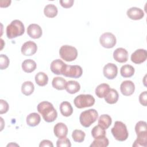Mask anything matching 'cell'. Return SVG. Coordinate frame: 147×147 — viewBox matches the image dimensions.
I'll return each mask as SVG.
<instances>
[{
	"mask_svg": "<svg viewBox=\"0 0 147 147\" xmlns=\"http://www.w3.org/2000/svg\"><path fill=\"white\" fill-rule=\"evenodd\" d=\"M37 109L38 112L42 115L43 119L47 122H53L57 117L56 110L53 105L48 101L40 102L37 105Z\"/></svg>",
	"mask_w": 147,
	"mask_h": 147,
	"instance_id": "cell-1",
	"label": "cell"
},
{
	"mask_svg": "<svg viewBox=\"0 0 147 147\" xmlns=\"http://www.w3.org/2000/svg\"><path fill=\"white\" fill-rule=\"evenodd\" d=\"M6 32L7 38L12 39L22 35L25 32V27L21 21L15 20L7 25Z\"/></svg>",
	"mask_w": 147,
	"mask_h": 147,
	"instance_id": "cell-2",
	"label": "cell"
},
{
	"mask_svg": "<svg viewBox=\"0 0 147 147\" xmlns=\"http://www.w3.org/2000/svg\"><path fill=\"white\" fill-rule=\"evenodd\" d=\"M111 131L115 139L119 141H125L129 136L126 126L121 121H115Z\"/></svg>",
	"mask_w": 147,
	"mask_h": 147,
	"instance_id": "cell-3",
	"label": "cell"
},
{
	"mask_svg": "<svg viewBox=\"0 0 147 147\" xmlns=\"http://www.w3.org/2000/svg\"><path fill=\"white\" fill-rule=\"evenodd\" d=\"M98 117V113L97 111L94 109H91L81 113L79 121L83 126L88 127L96 121Z\"/></svg>",
	"mask_w": 147,
	"mask_h": 147,
	"instance_id": "cell-4",
	"label": "cell"
},
{
	"mask_svg": "<svg viewBox=\"0 0 147 147\" xmlns=\"http://www.w3.org/2000/svg\"><path fill=\"white\" fill-rule=\"evenodd\" d=\"M61 58L66 61H72L78 56V51L76 48L68 45H63L59 50Z\"/></svg>",
	"mask_w": 147,
	"mask_h": 147,
	"instance_id": "cell-5",
	"label": "cell"
},
{
	"mask_svg": "<svg viewBox=\"0 0 147 147\" xmlns=\"http://www.w3.org/2000/svg\"><path fill=\"white\" fill-rule=\"evenodd\" d=\"M95 101V98L90 94H80L74 99V102L77 108L82 109L93 106Z\"/></svg>",
	"mask_w": 147,
	"mask_h": 147,
	"instance_id": "cell-6",
	"label": "cell"
},
{
	"mask_svg": "<svg viewBox=\"0 0 147 147\" xmlns=\"http://www.w3.org/2000/svg\"><path fill=\"white\" fill-rule=\"evenodd\" d=\"M100 45L106 48H113L117 42L115 36L111 33L106 32L103 33L99 38Z\"/></svg>",
	"mask_w": 147,
	"mask_h": 147,
	"instance_id": "cell-7",
	"label": "cell"
},
{
	"mask_svg": "<svg viewBox=\"0 0 147 147\" xmlns=\"http://www.w3.org/2000/svg\"><path fill=\"white\" fill-rule=\"evenodd\" d=\"M83 74V69L80 65H66L63 73V75L68 78H79Z\"/></svg>",
	"mask_w": 147,
	"mask_h": 147,
	"instance_id": "cell-8",
	"label": "cell"
},
{
	"mask_svg": "<svg viewBox=\"0 0 147 147\" xmlns=\"http://www.w3.org/2000/svg\"><path fill=\"white\" fill-rule=\"evenodd\" d=\"M103 73L107 79H114L118 74L117 66L114 63H109L104 66Z\"/></svg>",
	"mask_w": 147,
	"mask_h": 147,
	"instance_id": "cell-9",
	"label": "cell"
},
{
	"mask_svg": "<svg viewBox=\"0 0 147 147\" xmlns=\"http://www.w3.org/2000/svg\"><path fill=\"white\" fill-rule=\"evenodd\" d=\"M37 44L32 41H28L24 43L21 49L22 54L28 56H30L35 54L37 52Z\"/></svg>",
	"mask_w": 147,
	"mask_h": 147,
	"instance_id": "cell-10",
	"label": "cell"
},
{
	"mask_svg": "<svg viewBox=\"0 0 147 147\" xmlns=\"http://www.w3.org/2000/svg\"><path fill=\"white\" fill-rule=\"evenodd\" d=\"M147 58V52L144 49H138L135 51L131 55V60L135 64H141L144 62Z\"/></svg>",
	"mask_w": 147,
	"mask_h": 147,
	"instance_id": "cell-11",
	"label": "cell"
},
{
	"mask_svg": "<svg viewBox=\"0 0 147 147\" xmlns=\"http://www.w3.org/2000/svg\"><path fill=\"white\" fill-rule=\"evenodd\" d=\"M121 93L125 96L131 95L135 90V85L131 80H125L120 86Z\"/></svg>",
	"mask_w": 147,
	"mask_h": 147,
	"instance_id": "cell-12",
	"label": "cell"
},
{
	"mask_svg": "<svg viewBox=\"0 0 147 147\" xmlns=\"http://www.w3.org/2000/svg\"><path fill=\"white\" fill-rule=\"evenodd\" d=\"M66 65L67 64L64 63L61 60L56 59L52 61L50 65V68L51 71L54 74L63 75Z\"/></svg>",
	"mask_w": 147,
	"mask_h": 147,
	"instance_id": "cell-13",
	"label": "cell"
},
{
	"mask_svg": "<svg viewBox=\"0 0 147 147\" xmlns=\"http://www.w3.org/2000/svg\"><path fill=\"white\" fill-rule=\"evenodd\" d=\"M27 33L31 38L37 39L41 37L42 31L40 26L36 24H32L27 28Z\"/></svg>",
	"mask_w": 147,
	"mask_h": 147,
	"instance_id": "cell-14",
	"label": "cell"
},
{
	"mask_svg": "<svg viewBox=\"0 0 147 147\" xmlns=\"http://www.w3.org/2000/svg\"><path fill=\"white\" fill-rule=\"evenodd\" d=\"M113 57L119 63H125L128 60V52L125 48H118L113 52Z\"/></svg>",
	"mask_w": 147,
	"mask_h": 147,
	"instance_id": "cell-15",
	"label": "cell"
},
{
	"mask_svg": "<svg viewBox=\"0 0 147 147\" xmlns=\"http://www.w3.org/2000/svg\"><path fill=\"white\" fill-rule=\"evenodd\" d=\"M135 131L138 138L147 139L146 122L143 121L138 122L135 126Z\"/></svg>",
	"mask_w": 147,
	"mask_h": 147,
	"instance_id": "cell-16",
	"label": "cell"
},
{
	"mask_svg": "<svg viewBox=\"0 0 147 147\" xmlns=\"http://www.w3.org/2000/svg\"><path fill=\"white\" fill-rule=\"evenodd\" d=\"M127 17L133 20H139L142 19L144 16V13L142 9L137 7L129 8L126 12Z\"/></svg>",
	"mask_w": 147,
	"mask_h": 147,
	"instance_id": "cell-17",
	"label": "cell"
},
{
	"mask_svg": "<svg viewBox=\"0 0 147 147\" xmlns=\"http://www.w3.org/2000/svg\"><path fill=\"white\" fill-rule=\"evenodd\" d=\"M53 132L55 136L58 138L65 137L68 133V127L64 123L59 122L55 125Z\"/></svg>",
	"mask_w": 147,
	"mask_h": 147,
	"instance_id": "cell-18",
	"label": "cell"
},
{
	"mask_svg": "<svg viewBox=\"0 0 147 147\" xmlns=\"http://www.w3.org/2000/svg\"><path fill=\"white\" fill-rule=\"evenodd\" d=\"M110 90V88L108 84L102 83L96 87L95 94L99 98H105L109 93Z\"/></svg>",
	"mask_w": 147,
	"mask_h": 147,
	"instance_id": "cell-19",
	"label": "cell"
},
{
	"mask_svg": "<svg viewBox=\"0 0 147 147\" xmlns=\"http://www.w3.org/2000/svg\"><path fill=\"white\" fill-rule=\"evenodd\" d=\"M26 121L28 125L31 127H34L40 123L41 117L38 114L36 113H32L26 117Z\"/></svg>",
	"mask_w": 147,
	"mask_h": 147,
	"instance_id": "cell-20",
	"label": "cell"
},
{
	"mask_svg": "<svg viewBox=\"0 0 147 147\" xmlns=\"http://www.w3.org/2000/svg\"><path fill=\"white\" fill-rule=\"evenodd\" d=\"M37 67L36 62L32 59H26L22 63V68L26 73L33 72Z\"/></svg>",
	"mask_w": 147,
	"mask_h": 147,
	"instance_id": "cell-21",
	"label": "cell"
},
{
	"mask_svg": "<svg viewBox=\"0 0 147 147\" xmlns=\"http://www.w3.org/2000/svg\"><path fill=\"white\" fill-rule=\"evenodd\" d=\"M60 111L64 117H69L73 113V108L71 103L67 101H64L60 105Z\"/></svg>",
	"mask_w": 147,
	"mask_h": 147,
	"instance_id": "cell-22",
	"label": "cell"
},
{
	"mask_svg": "<svg viewBox=\"0 0 147 147\" xmlns=\"http://www.w3.org/2000/svg\"><path fill=\"white\" fill-rule=\"evenodd\" d=\"M67 92L71 94H74L78 92L80 89V84L75 80H69L67 82L65 88Z\"/></svg>",
	"mask_w": 147,
	"mask_h": 147,
	"instance_id": "cell-23",
	"label": "cell"
},
{
	"mask_svg": "<svg viewBox=\"0 0 147 147\" xmlns=\"http://www.w3.org/2000/svg\"><path fill=\"white\" fill-rule=\"evenodd\" d=\"M119 98V94L117 91L114 88H110L107 95L105 97V101L109 104L115 103Z\"/></svg>",
	"mask_w": 147,
	"mask_h": 147,
	"instance_id": "cell-24",
	"label": "cell"
},
{
	"mask_svg": "<svg viewBox=\"0 0 147 147\" xmlns=\"http://www.w3.org/2000/svg\"><path fill=\"white\" fill-rule=\"evenodd\" d=\"M58 10L57 7L53 4H48L44 9L45 16L48 18H53L57 14Z\"/></svg>",
	"mask_w": 147,
	"mask_h": 147,
	"instance_id": "cell-25",
	"label": "cell"
},
{
	"mask_svg": "<svg viewBox=\"0 0 147 147\" xmlns=\"http://www.w3.org/2000/svg\"><path fill=\"white\" fill-rule=\"evenodd\" d=\"M112 119L111 117L108 114H102L98 119V125L105 129H107L111 125Z\"/></svg>",
	"mask_w": 147,
	"mask_h": 147,
	"instance_id": "cell-26",
	"label": "cell"
},
{
	"mask_svg": "<svg viewBox=\"0 0 147 147\" xmlns=\"http://www.w3.org/2000/svg\"><path fill=\"white\" fill-rule=\"evenodd\" d=\"M135 72L134 67L129 64H125L122 65L120 69V73L123 78H130L131 77Z\"/></svg>",
	"mask_w": 147,
	"mask_h": 147,
	"instance_id": "cell-27",
	"label": "cell"
},
{
	"mask_svg": "<svg viewBox=\"0 0 147 147\" xmlns=\"http://www.w3.org/2000/svg\"><path fill=\"white\" fill-rule=\"evenodd\" d=\"M52 84L53 88L58 90H63L65 88L67 82L61 77H55L52 80Z\"/></svg>",
	"mask_w": 147,
	"mask_h": 147,
	"instance_id": "cell-28",
	"label": "cell"
},
{
	"mask_svg": "<svg viewBox=\"0 0 147 147\" xmlns=\"http://www.w3.org/2000/svg\"><path fill=\"white\" fill-rule=\"evenodd\" d=\"M34 90V86L30 81L24 82L21 86V92L26 96L31 95Z\"/></svg>",
	"mask_w": 147,
	"mask_h": 147,
	"instance_id": "cell-29",
	"label": "cell"
},
{
	"mask_svg": "<svg viewBox=\"0 0 147 147\" xmlns=\"http://www.w3.org/2000/svg\"><path fill=\"white\" fill-rule=\"evenodd\" d=\"M35 82L39 86H44L48 82V75L43 72H39L35 76Z\"/></svg>",
	"mask_w": 147,
	"mask_h": 147,
	"instance_id": "cell-30",
	"label": "cell"
},
{
	"mask_svg": "<svg viewBox=\"0 0 147 147\" xmlns=\"http://www.w3.org/2000/svg\"><path fill=\"white\" fill-rule=\"evenodd\" d=\"M91 135L94 139L103 138L106 137L105 129L99 125L94 126L91 130Z\"/></svg>",
	"mask_w": 147,
	"mask_h": 147,
	"instance_id": "cell-31",
	"label": "cell"
},
{
	"mask_svg": "<svg viewBox=\"0 0 147 147\" xmlns=\"http://www.w3.org/2000/svg\"><path fill=\"white\" fill-rule=\"evenodd\" d=\"M86 134L81 130H74L72 133V137L74 141L80 143L82 142L85 138Z\"/></svg>",
	"mask_w": 147,
	"mask_h": 147,
	"instance_id": "cell-32",
	"label": "cell"
},
{
	"mask_svg": "<svg viewBox=\"0 0 147 147\" xmlns=\"http://www.w3.org/2000/svg\"><path fill=\"white\" fill-rule=\"evenodd\" d=\"M109 141L106 137L95 139L92 144L90 145V147H106L109 145Z\"/></svg>",
	"mask_w": 147,
	"mask_h": 147,
	"instance_id": "cell-33",
	"label": "cell"
},
{
	"mask_svg": "<svg viewBox=\"0 0 147 147\" xmlns=\"http://www.w3.org/2000/svg\"><path fill=\"white\" fill-rule=\"evenodd\" d=\"M56 146L57 147H70L71 144L69 140L66 137L63 138H59L56 142Z\"/></svg>",
	"mask_w": 147,
	"mask_h": 147,
	"instance_id": "cell-34",
	"label": "cell"
},
{
	"mask_svg": "<svg viewBox=\"0 0 147 147\" xmlns=\"http://www.w3.org/2000/svg\"><path fill=\"white\" fill-rule=\"evenodd\" d=\"M9 59L8 57L5 55L1 54L0 55V68L1 69H6L9 65Z\"/></svg>",
	"mask_w": 147,
	"mask_h": 147,
	"instance_id": "cell-35",
	"label": "cell"
},
{
	"mask_svg": "<svg viewBox=\"0 0 147 147\" xmlns=\"http://www.w3.org/2000/svg\"><path fill=\"white\" fill-rule=\"evenodd\" d=\"M9 104L8 103L3 99H0V114H2L6 113L9 110Z\"/></svg>",
	"mask_w": 147,
	"mask_h": 147,
	"instance_id": "cell-36",
	"label": "cell"
},
{
	"mask_svg": "<svg viewBox=\"0 0 147 147\" xmlns=\"http://www.w3.org/2000/svg\"><path fill=\"white\" fill-rule=\"evenodd\" d=\"M147 91H145L141 92L139 96V102L144 106L147 105Z\"/></svg>",
	"mask_w": 147,
	"mask_h": 147,
	"instance_id": "cell-37",
	"label": "cell"
},
{
	"mask_svg": "<svg viewBox=\"0 0 147 147\" xmlns=\"http://www.w3.org/2000/svg\"><path fill=\"white\" fill-rule=\"evenodd\" d=\"M59 2L63 7L67 9L72 6L74 3V0H60Z\"/></svg>",
	"mask_w": 147,
	"mask_h": 147,
	"instance_id": "cell-38",
	"label": "cell"
},
{
	"mask_svg": "<svg viewBox=\"0 0 147 147\" xmlns=\"http://www.w3.org/2000/svg\"><path fill=\"white\" fill-rule=\"evenodd\" d=\"M40 147H45V146H49V147H53V145L52 142L48 140H44L42 141H41L40 145Z\"/></svg>",
	"mask_w": 147,
	"mask_h": 147,
	"instance_id": "cell-39",
	"label": "cell"
},
{
	"mask_svg": "<svg viewBox=\"0 0 147 147\" xmlns=\"http://www.w3.org/2000/svg\"><path fill=\"white\" fill-rule=\"evenodd\" d=\"M11 1L10 0H1L0 1V6L1 7H8L9 6H10V3H11Z\"/></svg>",
	"mask_w": 147,
	"mask_h": 147,
	"instance_id": "cell-40",
	"label": "cell"
}]
</instances>
